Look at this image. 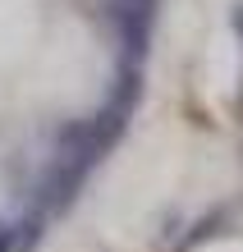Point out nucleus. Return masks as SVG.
I'll use <instances>...</instances> for the list:
<instances>
[{"label": "nucleus", "mask_w": 243, "mask_h": 252, "mask_svg": "<svg viewBox=\"0 0 243 252\" xmlns=\"http://www.w3.org/2000/svg\"><path fill=\"white\" fill-rule=\"evenodd\" d=\"M28 229H0V252H23Z\"/></svg>", "instance_id": "1"}, {"label": "nucleus", "mask_w": 243, "mask_h": 252, "mask_svg": "<svg viewBox=\"0 0 243 252\" xmlns=\"http://www.w3.org/2000/svg\"><path fill=\"white\" fill-rule=\"evenodd\" d=\"M230 23H234V32L243 37V0H239V5H234V19H230Z\"/></svg>", "instance_id": "2"}]
</instances>
